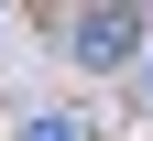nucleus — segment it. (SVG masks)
Here are the masks:
<instances>
[{
	"instance_id": "1",
	"label": "nucleus",
	"mask_w": 153,
	"mask_h": 141,
	"mask_svg": "<svg viewBox=\"0 0 153 141\" xmlns=\"http://www.w3.org/2000/svg\"><path fill=\"white\" fill-rule=\"evenodd\" d=\"M66 44H76V65H120V54L142 44V22H131V11H88V22H76Z\"/></svg>"
},
{
	"instance_id": "3",
	"label": "nucleus",
	"mask_w": 153,
	"mask_h": 141,
	"mask_svg": "<svg viewBox=\"0 0 153 141\" xmlns=\"http://www.w3.org/2000/svg\"><path fill=\"white\" fill-rule=\"evenodd\" d=\"M142 76H153V65H142Z\"/></svg>"
},
{
	"instance_id": "2",
	"label": "nucleus",
	"mask_w": 153,
	"mask_h": 141,
	"mask_svg": "<svg viewBox=\"0 0 153 141\" xmlns=\"http://www.w3.org/2000/svg\"><path fill=\"white\" fill-rule=\"evenodd\" d=\"M22 141H88V119H66V109H44V119H22Z\"/></svg>"
}]
</instances>
